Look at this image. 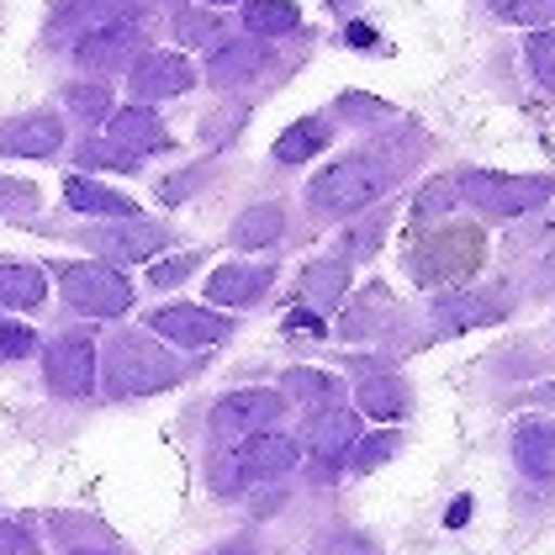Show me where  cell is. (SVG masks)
I'll return each instance as SVG.
<instances>
[{
	"instance_id": "obj_1",
	"label": "cell",
	"mask_w": 555,
	"mask_h": 555,
	"mask_svg": "<svg viewBox=\"0 0 555 555\" xmlns=\"http://www.w3.org/2000/svg\"><path fill=\"white\" fill-rule=\"evenodd\" d=\"M391 185V165H382L376 154H349L339 165H328L323 175H312L307 185V207L323 217H344V212H360L371 207Z\"/></svg>"
},
{
	"instance_id": "obj_16",
	"label": "cell",
	"mask_w": 555,
	"mask_h": 555,
	"mask_svg": "<svg viewBox=\"0 0 555 555\" xmlns=\"http://www.w3.org/2000/svg\"><path fill=\"white\" fill-rule=\"evenodd\" d=\"M513 461L524 476L551 481L555 476V424H518L513 434Z\"/></svg>"
},
{
	"instance_id": "obj_41",
	"label": "cell",
	"mask_w": 555,
	"mask_h": 555,
	"mask_svg": "<svg viewBox=\"0 0 555 555\" xmlns=\"http://www.w3.org/2000/svg\"><path fill=\"white\" fill-rule=\"evenodd\" d=\"M154 5H170V0H154Z\"/></svg>"
},
{
	"instance_id": "obj_36",
	"label": "cell",
	"mask_w": 555,
	"mask_h": 555,
	"mask_svg": "<svg viewBox=\"0 0 555 555\" xmlns=\"http://www.w3.org/2000/svg\"><path fill=\"white\" fill-rule=\"evenodd\" d=\"M191 270H196V259H191V255L170 259V264H159V270H154V286H175V281H185Z\"/></svg>"
},
{
	"instance_id": "obj_38",
	"label": "cell",
	"mask_w": 555,
	"mask_h": 555,
	"mask_svg": "<svg viewBox=\"0 0 555 555\" xmlns=\"http://www.w3.org/2000/svg\"><path fill=\"white\" fill-rule=\"evenodd\" d=\"M212 555H259L255 545H222V551H212Z\"/></svg>"
},
{
	"instance_id": "obj_9",
	"label": "cell",
	"mask_w": 555,
	"mask_h": 555,
	"mask_svg": "<svg viewBox=\"0 0 555 555\" xmlns=\"http://www.w3.org/2000/svg\"><path fill=\"white\" fill-rule=\"evenodd\" d=\"M149 328H154L159 339L180 344V349H207V344H222L233 334V323H228L222 312H207V307H159V312L149 318Z\"/></svg>"
},
{
	"instance_id": "obj_30",
	"label": "cell",
	"mask_w": 555,
	"mask_h": 555,
	"mask_svg": "<svg viewBox=\"0 0 555 555\" xmlns=\"http://www.w3.org/2000/svg\"><path fill=\"white\" fill-rule=\"evenodd\" d=\"M397 455V428H386V434H371V439H354V450L344 455V466L349 470H376L382 461Z\"/></svg>"
},
{
	"instance_id": "obj_31",
	"label": "cell",
	"mask_w": 555,
	"mask_h": 555,
	"mask_svg": "<svg viewBox=\"0 0 555 555\" xmlns=\"http://www.w3.org/2000/svg\"><path fill=\"white\" fill-rule=\"evenodd\" d=\"M487 5L518 27H551L555 22V0H487Z\"/></svg>"
},
{
	"instance_id": "obj_24",
	"label": "cell",
	"mask_w": 555,
	"mask_h": 555,
	"mask_svg": "<svg viewBox=\"0 0 555 555\" xmlns=\"http://www.w3.org/2000/svg\"><path fill=\"white\" fill-rule=\"evenodd\" d=\"M244 27L255 38H281V33H297L301 27V11L292 0H249L244 5Z\"/></svg>"
},
{
	"instance_id": "obj_11",
	"label": "cell",
	"mask_w": 555,
	"mask_h": 555,
	"mask_svg": "<svg viewBox=\"0 0 555 555\" xmlns=\"http://www.w3.org/2000/svg\"><path fill=\"white\" fill-rule=\"evenodd\" d=\"M101 138H106L112 149H122L128 159H143V154L170 149V132H165V122H159L149 106H122V112H112Z\"/></svg>"
},
{
	"instance_id": "obj_7",
	"label": "cell",
	"mask_w": 555,
	"mask_h": 555,
	"mask_svg": "<svg viewBox=\"0 0 555 555\" xmlns=\"http://www.w3.org/2000/svg\"><path fill=\"white\" fill-rule=\"evenodd\" d=\"M286 397L270 391V386H244V391H228L222 402L212 408V428L217 434H270L275 418H281Z\"/></svg>"
},
{
	"instance_id": "obj_29",
	"label": "cell",
	"mask_w": 555,
	"mask_h": 555,
	"mask_svg": "<svg viewBox=\"0 0 555 555\" xmlns=\"http://www.w3.org/2000/svg\"><path fill=\"white\" fill-rule=\"evenodd\" d=\"M175 38L185 48H217L222 43V22L207 16V11H180L175 16Z\"/></svg>"
},
{
	"instance_id": "obj_37",
	"label": "cell",
	"mask_w": 555,
	"mask_h": 555,
	"mask_svg": "<svg viewBox=\"0 0 555 555\" xmlns=\"http://www.w3.org/2000/svg\"><path fill=\"white\" fill-rule=\"evenodd\" d=\"M286 328H292V334H323V318H318V312H292Z\"/></svg>"
},
{
	"instance_id": "obj_6",
	"label": "cell",
	"mask_w": 555,
	"mask_h": 555,
	"mask_svg": "<svg viewBox=\"0 0 555 555\" xmlns=\"http://www.w3.org/2000/svg\"><path fill=\"white\" fill-rule=\"evenodd\" d=\"M138 48H149L143 27H138V22H117V27H86L69 53H75L80 69L106 80L112 69H132V64H138Z\"/></svg>"
},
{
	"instance_id": "obj_27",
	"label": "cell",
	"mask_w": 555,
	"mask_h": 555,
	"mask_svg": "<svg viewBox=\"0 0 555 555\" xmlns=\"http://www.w3.org/2000/svg\"><path fill=\"white\" fill-rule=\"evenodd\" d=\"M286 391H292L297 402H307V408H328V402L339 397V382H334L328 371H307V365H297V371H286Z\"/></svg>"
},
{
	"instance_id": "obj_19",
	"label": "cell",
	"mask_w": 555,
	"mask_h": 555,
	"mask_svg": "<svg viewBox=\"0 0 555 555\" xmlns=\"http://www.w3.org/2000/svg\"><path fill=\"white\" fill-rule=\"evenodd\" d=\"M354 402H360V413L391 424V418L408 413V386L397 382V376H382V371H376V376H365V382L354 386Z\"/></svg>"
},
{
	"instance_id": "obj_34",
	"label": "cell",
	"mask_w": 555,
	"mask_h": 555,
	"mask_svg": "<svg viewBox=\"0 0 555 555\" xmlns=\"http://www.w3.org/2000/svg\"><path fill=\"white\" fill-rule=\"evenodd\" d=\"M0 555H38V540L16 518H0Z\"/></svg>"
},
{
	"instance_id": "obj_5",
	"label": "cell",
	"mask_w": 555,
	"mask_h": 555,
	"mask_svg": "<svg viewBox=\"0 0 555 555\" xmlns=\"http://www.w3.org/2000/svg\"><path fill=\"white\" fill-rule=\"evenodd\" d=\"M297 466V444L286 439V434H249L238 450H233V461L228 466H217V492H238V487H249V481H281L286 470Z\"/></svg>"
},
{
	"instance_id": "obj_4",
	"label": "cell",
	"mask_w": 555,
	"mask_h": 555,
	"mask_svg": "<svg viewBox=\"0 0 555 555\" xmlns=\"http://www.w3.org/2000/svg\"><path fill=\"white\" fill-rule=\"evenodd\" d=\"M59 292L75 312L86 318H122L132 307V286L122 270L101 264V259H80V264H64L59 270Z\"/></svg>"
},
{
	"instance_id": "obj_15",
	"label": "cell",
	"mask_w": 555,
	"mask_h": 555,
	"mask_svg": "<svg viewBox=\"0 0 555 555\" xmlns=\"http://www.w3.org/2000/svg\"><path fill=\"white\" fill-rule=\"evenodd\" d=\"M270 286V270L264 264H222L207 281V301H222V307H249L259 301V292Z\"/></svg>"
},
{
	"instance_id": "obj_10",
	"label": "cell",
	"mask_w": 555,
	"mask_h": 555,
	"mask_svg": "<svg viewBox=\"0 0 555 555\" xmlns=\"http://www.w3.org/2000/svg\"><path fill=\"white\" fill-rule=\"evenodd\" d=\"M191 86H196V64L185 53H143L132 64V95H138V106L185 95Z\"/></svg>"
},
{
	"instance_id": "obj_25",
	"label": "cell",
	"mask_w": 555,
	"mask_h": 555,
	"mask_svg": "<svg viewBox=\"0 0 555 555\" xmlns=\"http://www.w3.org/2000/svg\"><path fill=\"white\" fill-rule=\"evenodd\" d=\"M323 143H328V122L307 117V122H292V128L275 138V159H281V165H307Z\"/></svg>"
},
{
	"instance_id": "obj_26",
	"label": "cell",
	"mask_w": 555,
	"mask_h": 555,
	"mask_svg": "<svg viewBox=\"0 0 555 555\" xmlns=\"http://www.w3.org/2000/svg\"><path fill=\"white\" fill-rule=\"evenodd\" d=\"M434 318L444 328H476V323H492L503 318V301H481V297H444L434 307Z\"/></svg>"
},
{
	"instance_id": "obj_22",
	"label": "cell",
	"mask_w": 555,
	"mask_h": 555,
	"mask_svg": "<svg viewBox=\"0 0 555 555\" xmlns=\"http://www.w3.org/2000/svg\"><path fill=\"white\" fill-rule=\"evenodd\" d=\"M43 297H48V281L38 264H0V301L5 307L33 312V307H43Z\"/></svg>"
},
{
	"instance_id": "obj_23",
	"label": "cell",
	"mask_w": 555,
	"mask_h": 555,
	"mask_svg": "<svg viewBox=\"0 0 555 555\" xmlns=\"http://www.w3.org/2000/svg\"><path fill=\"white\" fill-rule=\"evenodd\" d=\"M344 286H349V264L344 259H312L301 270V297L318 301V307H334L344 297Z\"/></svg>"
},
{
	"instance_id": "obj_18",
	"label": "cell",
	"mask_w": 555,
	"mask_h": 555,
	"mask_svg": "<svg viewBox=\"0 0 555 555\" xmlns=\"http://www.w3.org/2000/svg\"><path fill=\"white\" fill-rule=\"evenodd\" d=\"M264 59H270V48H259V43H217L207 75H212V86H233V80L259 75V69H264Z\"/></svg>"
},
{
	"instance_id": "obj_40",
	"label": "cell",
	"mask_w": 555,
	"mask_h": 555,
	"mask_svg": "<svg viewBox=\"0 0 555 555\" xmlns=\"http://www.w3.org/2000/svg\"><path fill=\"white\" fill-rule=\"evenodd\" d=\"M207 5H233V0H207Z\"/></svg>"
},
{
	"instance_id": "obj_13",
	"label": "cell",
	"mask_w": 555,
	"mask_h": 555,
	"mask_svg": "<svg viewBox=\"0 0 555 555\" xmlns=\"http://www.w3.org/2000/svg\"><path fill=\"white\" fill-rule=\"evenodd\" d=\"M64 149V122L48 117V112H33V117H16L0 128V154H16V159H48Z\"/></svg>"
},
{
	"instance_id": "obj_33",
	"label": "cell",
	"mask_w": 555,
	"mask_h": 555,
	"mask_svg": "<svg viewBox=\"0 0 555 555\" xmlns=\"http://www.w3.org/2000/svg\"><path fill=\"white\" fill-rule=\"evenodd\" d=\"M38 349V334L22 328V323H0V360H22Z\"/></svg>"
},
{
	"instance_id": "obj_32",
	"label": "cell",
	"mask_w": 555,
	"mask_h": 555,
	"mask_svg": "<svg viewBox=\"0 0 555 555\" xmlns=\"http://www.w3.org/2000/svg\"><path fill=\"white\" fill-rule=\"evenodd\" d=\"M529 69L540 75L545 90H555V33H534L529 38Z\"/></svg>"
},
{
	"instance_id": "obj_17",
	"label": "cell",
	"mask_w": 555,
	"mask_h": 555,
	"mask_svg": "<svg viewBox=\"0 0 555 555\" xmlns=\"http://www.w3.org/2000/svg\"><path fill=\"white\" fill-rule=\"evenodd\" d=\"M64 202H69L75 212L117 217V222H128V217H138V207H132V196H122V191H106V185H95V180H86V175H69V185H64Z\"/></svg>"
},
{
	"instance_id": "obj_21",
	"label": "cell",
	"mask_w": 555,
	"mask_h": 555,
	"mask_svg": "<svg viewBox=\"0 0 555 555\" xmlns=\"http://www.w3.org/2000/svg\"><path fill=\"white\" fill-rule=\"evenodd\" d=\"M59 22H86V27H117V22H138L143 0H53Z\"/></svg>"
},
{
	"instance_id": "obj_20",
	"label": "cell",
	"mask_w": 555,
	"mask_h": 555,
	"mask_svg": "<svg viewBox=\"0 0 555 555\" xmlns=\"http://www.w3.org/2000/svg\"><path fill=\"white\" fill-rule=\"evenodd\" d=\"M281 233H286L281 202H259V207H249V212L233 222V244H238V249H270Z\"/></svg>"
},
{
	"instance_id": "obj_12",
	"label": "cell",
	"mask_w": 555,
	"mask_h": 555,
	"mask_svg": "<svg viewBox=\"0 0 555 555\" xmlns=\"http://www.w3.org/2000/svg\"><path fill=\"white\" fill-rule=\"evenodd\" d=\"M86 244L95 249V255H106V259H149V255H159V249L170 244V233H165V228H154V222H138V217H128V222L95 228Z\"/></svg>"
},
{
	"instance_id": "obj_39",
	"label": "cell",
	"mask_w": 555,
	"mask_h": 555,
	"mask_svg": "<svg viewBox=\"0 0 555 555\" xmlns=\"http://www.w3.org/2000/svg\"><path fill=\"white\" fill-rule=\"evenodd\" d=\"M69 555H117V551H101V545H75Z\"/></svg>"
},
{
	"instance_id": "obj_8",
	"label": "cell",
	"mask_w": 555,
	"mask_h": 555,
	"mask_svg": "<svg viewBox=\"0 0 555 555\" xmlns=\"http://www.w3.org/2000/svg\"><path fill=\"white\" fill-rule=\"evenodd\" d=\"M48 391L53 397H90L95 391V344L80 334L48 344Z\"/></svg>"
},
{
	"instance_id": "obj_28",
	"label": "cell",
	"mask_w": 555,
	"mask_h": 555,
	"mask_svg": "<svg viewBox=\"0 0 555 555\" xmlns=\"http://www.w3.org/2000/svg\"><path fill=\"white\" fill-rule=\"evenodd\" d=\"M64 101H69V112L86 117V122L112 117V90H106V80H75V86L64 90Z\"/></svg>"
},
{
	"instance_id": "obj_2",
	"label": "cell",
	"mask_w": 555,
	"mask_h": 555,
	"mask_svg": "<svg viewBox=\"0 0 555 555\" xmlns=\"http://www.w3.org/2000/svg\"><path fill=\"white\" fill-rule=\"evenodd\" d=\"M101 376H106V391H112V397H143V391L175 386L180 365H175L159 344L143 339V334H122V339H112V349H106Z\"/></svg>"
},
{
	"instance_id": "obj_14",
	"label": "cell",
	"mask_w": 555,
	"mask_h": 555,
	"mask_svg": "<svg viewBox=\"0 0 555 555\" xmlns=\"http://www.w3.org/2000/svg\"><path fill=\"white\" fill-rule=\"evenodd\" d=\"M354 439H360V413H349V408H323L318 418H307V450L323 466L344 461L354 450Z\"/></svg>"
},
{
	"instance_id": "obj_35",
	"label": "cell",
	"mask_w": 555,
	"mask_h": 555,
	"mask_svg": "<svg viewBox=\"0 0 555 555\" xmlns=\"http://www.w3.org/2000/svg\"><path fill=\"white\" fill-rule=\"evenodd\" d=\"M318 555H376L371 540H360V534H334V540H323Z\"/></svg>"
},
{
	"instance_id": "obj_3",
	"label": "cell",
	"mask_w": 555,
	"mask_h": 555,
	"mask_svg": "<svg viewBox=\"0 0 555 555\" xmlns=\"http://www.w3.org/2000/svg\"><path fill=\"white\" fill-rule=\"evenodd\" d=\"M455 191L466 196L470 207H481L487 217H524L534 207H545L555 196V180L551 175H487V170H470L455 180Z\"/></svg>"
}]
</instances>
